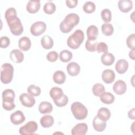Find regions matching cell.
<instances>
[{
    "instance_id": "484cf974",
    "label": "cell",
    "mask_w": 135,
    "mask_h": 135,
    "mask_svg": "<svg viewBox=\"0 0 135 135\" xmlns=\"http://www.w3.org/2000/svg\"><path fill=\"white\" fill-rule=\"evenodd\" d=\"M54 118L51 115H45L40 119V123L43 128H49L54 124Z\"/></svg>"
},
{
    "instance_id": "9c48e42d",
    "label": "cell",
    "mask_w": 135,
    "mask_h": 135,
    "mask_svg": "<svg viewBox=\"0 0 135 135\" xmlns=\"http://www.w3.org/2000/svg\"><path fill=\"white\" fill-rule=\"evenodd\" d=\"M20 101L22 104L27 108L32 107L35 103V100L33 95L29 93H22L20 95Z\"/></svg>"
},
{
    "instance_id": "60d3db41",
    "label": "cell",
    "mask_w": 135,
    "mask_h": 135,
    "mask_svg": "<svg viewBox=\"0 0 135 135\" xmlns=\"http://www.w3.org/2000/svg\"><path fill=\"white\" fill-rule=\"evenodd\" d=\"M58 56L59 54L56 52L51 51L49 52L46 55V59L49 61L51 62H54L57 60Z\"/></svg>"
},
{
    "instance_id": "836d02e7",
    "label": "cell",
    "mask_w": 135,
    "mask_h": 135,
    "mask_svg": "<svg viewBox=\"0 0 135 135\" xmlns=\"http://www.w3.org/2000/svg\"><path fill=\"white\" fill-rule=\"evenodd\" d=\"M43 10L44 12L47 14H52L55 12L56 10L55 5L51 2H48L44 4Z\"/></svg>"
},
{
    "instance_id": "f35d334b",
    "label": "cell",
    "mask_w": 135,
    "mask_h": 135,
    "mask_svg": "<svg viewBox=\"0 0 135 135\" xmlns=\"http://www.w3.org/2000/svg\"><path fill=\"white\" fill-rule=\"evenodd\" d=\"M134 34H131L129 35L126 40V43L128 47L131 49H134Z\"/></svg>"
},
{
    "instance_id": "83f0119b",
    "label": "cell",
    "mask_w": 135,
    "mask_h": 135,
    "mask_svg": "<svg viewBox=\"0 0 135 135\" xmlns=\"http://www.w3.org/2000/svg\"><path fill=\"white\" fill-rule=\"evenodd\" d=\"M100 97V99L101 101L103 103L107 104L112 103L115 100L114 96L112 93L108 92H104Z\"/></svg>"
},
{
    "instance_id": "ee69618b",
    "label": "cell",
    "mask_w": 135,
    "mask_h": 135,
    "mask_svg": "<svg viewBox=\"0 0 135 135\" xmlns=\"http://www.w3.org/2000/svg\"><path fill=\"white\" fill-rule=\"evenodd\" d=\"M65 2L66 5L68 7L72 8L76 6L78 1L77 0H66Z\"/></svg>"
},
{
    "instance_id": "2e32d148",
    "label": "cell",
    "mask_w": 135,
    "mask_h": 135,
    "mask_svg": "<svg viewBox=\"0 0 135 135\" xmlns=\"http://www.w3.org/2000/svg\"><path fill=\"white\" fill-rule=\"evenodd\" d=\"M40 7V1H29L26 5V10L31 14H35L39 11Z\"/></svg>"
},
{
    "instance_id": "ba28073f",
    "label": "cell",
    "mask_w": 135,
    "mask_h": 135,
    "mask_svg": "<svg viewBox=\"0 0 135 135\" xmlns=\"http://www.w3.org/2000/svg\"><path fill=\"white\" fill-rule=\"evenodd\" d=\"M46 29V24L41 21H38L34 23L31 26L30 31L31 34L35 36H40L44 33Z\"/></svg>"
},
{
    "instance_id": "f546056e",
    "label": "cell",
    "mask_w": 135,
    "mask_h": 135,
    "mask_svg": "<svg viewBox=\"0 0 135 135\" xmlns=\"http://www.w3.org/2000/svg\"><path fill=\"white\" fill-rule=\"evenodd\" d=\"M72 52L67 50H64L60 53V59L62 62L64 63L69 62L72 59Z\"/></svg>"
},
{
    "instance_id": "8d00e7d4",
    "label": "cell",
    "mask_w": 135,
    "mask_h": 135,
    "mask_svg": "<svg viewBox=\"0 0 135 135\" xmlns=\"http://www.w3.org/2000/svg\"><path fill=\"white\" fill-rule=\"evenodd\" d=\"M69 101V99L68 97L64 94L63 95V97L59 100H57V101H54V102L55 103V104L58 107H63L65 106Z\"/></svg>"
},
{
    "instance_id": "52a82bcc",
    "label": "cell",
    "mask_w": 135,
    "mask_h": 135,
    "mask_svg": "<svg viewBox=\"0 0 135 135\" xmlns=\"http://www.w3.org/2000/svg\"><path fill=\"white\" fill-rule=\"evenodd\" d=\"M37 128L38 126L35 121H28L20 128L19 133L22 135L33 134H35Z\"/></svg>"
},
{
    "instance_id": "3957f363",
    "label": "cell",
    "mask_w": 135,
    "mask_h": 135,
    "mask_svg": "<svg viewBox=\"0 0 135 135\" xmlns=\"http://www.w3.org/2000/svg\"><path fill=\"white\" fill-rule=\"evenodd\" d=\"M84 38L83 32L81 30H76L68 37L67 45L72 49H77L83 43Z\"/></svg>"
},
{
    "instance_id": "5b68a950",
    "label": "cell",
    "mask_w": 135,
    "mask_h": 135,
    "mask_svg": "<svg viewBox=\"0 0 135 135\" xmlns=\"http://www.w3.org/2000/svg\"><path fill=\"white\" fill-rule=\"evenodd\" d=\"M11 33L15 35L19 36L23 32V26L20 19L16 16H14L6 20Z\"/></svg>"
},
{
    "instance_id": "b9f144b4",
    "label": "cell",
    "mask_w": 135,
    "mask_h": 135,
    "mask_svg": "<svg viewBox=\"0 0 135 135\" xmlns=\"http://www.w3.org/2000/svg\"><path fill=\"white\" fill-rule=\"evenodd\" d=\"M10 44L9 38L5 36H3L0 39V46L1 48H6Z\"/></svg>"
},
{
    "instance_id": "e575fe53",
    "label": "cell",
    "mask_w": 135,
    "mask_h": 135,
    "mask_svg": "<svg viewBox=\"0 0 135 135\" xmlns=\"http://www.w3.org/2000/svg\"><path fill=\"white\" fill-rule=\"evenodd\" d=\"M27 92L33 97L38 96L41 92V89L39 86L32 84L28 86L27 89Z\"/></svg>"
},
{
    "instance_id": "44dd1931",
    "label": "cell",
    "mask_w": 135,
    "mask_h": 135,
    "mask_svg": "<svg viewBox=\"0 0 135 135\" xmlns=\"http://www.w3.org/2000/svg\"><path fill=\"white\" fill-rule=\"evenodd\" d=\"M31 42L30 39L27 36H23L18 40V47L21 50L27 51L31 48Z\"/></svg>"
},
{
    "instance_id": "bcb514c9",
    "label": "cell",
    "mask_w": 135,
    "mask_h": 135,
    "mask_svg": "<svg viewBox=\"0 0 135 135\" xmlns=\"http://www.w3.org/2000/svg\"><path fill=\"white\" fill-rule=\"evenodd\" d=\"M134 50H135V49H131V50L129 52V57L131 59L133 60H135V58H134Z\"/></svg>"
},
{
    "instance_id": "7a4b0ae2",
    "label": "cell",
    "mask_w": 135,
    "mask_h": 135,
    "mask_svg": "<svg viewBox=\"0 0 135 135\" xmlns=\"http://www.w3.org/2000/svg\"><path fill=\"white\" fill-rule=\"evenodd\" d=\"M15 92L12 89H6L2 92V106L4 110L11 111L15 108Z\"/></svg>"
},
{
    "instance_id": "6da1fadb",
    "label": "cell",
    "mask_w": 135,
    "mask_h": 135,
    "mask_svg": "<svg viewBox=\"0 0 135 135\" xmlns=\"http://www.w3.org/2000/svg\"><path fill=\"white\" fill-rule=\"evenodd\" d=\"M80 21L78 15L75 13H70L66 15L60 25V28L63 33H68L72 31L74 27L77 25Z\"/></svg>"
},
{
    "instance_id": "d6986e66",
    "label": "cell",
    "mask_w": 135,
    "mask_h": 135,
    "mask_svg": "<svg viewBox=\"0 0 135 135\" xmlns=\"http://www.w3.org/2000/svg\"><path fill=\"white\" fill-rule=\"evenodd\" d=\"M66 70L70 75L75 76L79 74L80 71V66L77 63L72 62L68 64Z\"/></svg>"
},
{
    "instance_id": "4dcf8cb0",
    "label": "cell",
    "mask_w": 135,
    "mask_h": 135,
    "mask_svg": "<svg viewBox=\"0 0 135 135\" xmlns=\"http://www.w3.org/2000/svg\"><path fill=\"white\" fill-rule=\"evenodd\" d=\"M92 91L94 95L99 97L104 92L105 88L102 84L98 83L94 84Z\"/></svg>"
},
{
    "instance_id": "ffe728a7",
    "label": "cell",
    "mask_w": 135,
    "mask_h": 135,
    "mask_svg": "<svg viewBox=\"0 0 135 135\" xmlns=\"http://www.w3.org/2000/svg\"><path fill=\"white\" fill-rule=\"evenodd\" d=\"M129 64L127 61L124 59H120L118 60L115 64V70L119 74L124 73L128 69Z\"/></svg>"
},
{
    "instance_id": "4fadbf2b",
    "label": "cell",
    "mask_w": 135,
    "mask_h": 135,
    "mask_svg": "<svg viewBox=\"0 0 135 135\" xmlns=\"http://www.w3.org/2000/svg\"><path fill=\"white\" fill-rule=\"evenodd\" d=\"M9 57L12 61L16 63L22 62L24 57L23 52L18 49L13 50L9 54Z\"/></svg>"
},
{
    "instance_id": "7bdbcfd3",
    "label": "cell",
    "mask_w": 135,
    "mask_h": 135,
    "mask_svg": "<svg viewBox=\"0 0 135 135\" xmlns=\"http://www.w3.org/2000/svg\"><path fill=\"white\" fill-rule=\"evenodd\" d=\"M16 15H17L16 11L14 7H10L8 8L5 13V18L6 20Z\"/></svg>"
},
{
    "instance_id": "277c9868",
    "label": "cell",
    "mask_w": 135,
    "mask_h": 135,
    "mask_svg": "<svg viewBox=\"0 0 135 135\" xmlns=\"http://www.w3.org/2000/svg\"><path fill=\"white\" fill-rule=\"evenodd\" d=\"M71 110L73 116L77 120H84L88 115L87 108L80 102H73L71 106Z\"/></svg>"
},
{
    "instance_id": "cb8c5ba5",
    "label": "cell",
    "mask_w": 135,
    "mask_h": 135,
    "mask_svg": "<svg viewBox=\"0 0 135 135\" xmlns=\"http://www.w3.org/2000/svg\"><path fill=\"white\" fill-rule=\"evenodd\" d=\"M63 95V90L59 87H53L50 91V95L54 101L60 99Z\"/></svg>"
},
{
    "instance_id": "8fae6325",
    "label": "cell",
    "mask_w": 135,
    "mask_h": 135,
    "mask_svg": "<svg viewBox=\"0 0 135 135\" xmlns=\"http://www.w3.org/2000/svg\"><path fill=\"white\" fill-rule=\"evenodd\" d=\"M88 125L85 123H80L75 125L71 130L73 135H84L88 131Z\"/></svg>"
},
{
    "instance_id": "7c38bea8",
    "label": "cell",
    "mask_w": 135,
    "mask_h": 135,
    "mask_svg": "<svg viewBox=\"0 0 135 135\" xmlns=\"http://www.w3.org/2000/svg\"><path fill=\"white\" fill-rule=\"evenodd\" d=\"M127 90V85L124 81L119 80L117 81L113 85V91L118 95L124 94Z\"/></svg>"
},
{
    "instance_id": "8992f818",
    "label": "cell",
    "mask_w": 135,
    "mask_h": 135,
    "mask_svg": "<svg viewBox=\"0 0 135 135\" xmlns=\"http://www.w3.org/2000/svg\"><path fill=\"white\" fill-rule=\"evenodd\" d=\"M14 68L12 64L5 63L1 66V80L3 83L8 84L10 83L13 78Z\"/></svg>"
},
{
    "instance_id": "d590c367",
    "label": "cell",
    "mask_w": 135,
    "mask_h": 135,
    "mask_svg": "<svg viewBox=\"0 0 135 135\" xmlns=\"http://www.w3.org/2000/svg\"><path fill=\"white\" fill-rule=\"evenodd\" d=\"M101 16L102 20L107 23L111 21L112 15L111 12L109 9H104L101 12Z\"/></svg>"
},
{
    "instance_id": "ac0fdd59",
    "label": "cell",
    "mask_w": 135,
    "mask_h": 135,
    "mask_svg": "<svg viewBox=\"0 0 135 135\" xmlns=\"http://www.w3.org/2000/svg\"><path fill=\"white\" fill-rule=\"evenodd\" d=\"M86 34L88 40L90 41H95L99 34L98 27L94 25L89 26L86 30Z\"/></svg>"
},
{
    "instance_id": "4316f807",
    "label": "cell",
    "mask_w": 135,
    "mask_h": 135,
    "mask_svg": "<svg viewBox=\"0 0 135 135\" xmlns=\"http://www.w3.org/2000/svg\"><path fill=\"white\" fill-rule=\"evenodd\" d=\"M97 115L101 120L107 121L111 117V112L108 108L103 107L99 109Z\"/></svg>"
},
{
    "instance_id": "5bb4252c",
    "label": "cell",
    "mask_w": 135,
    "mask_h": 135,
    "mask_svg": "<svg viewBox=\"0 0 135 135\" xmlns=\"http://www.w3.org/2000/svg\"><path fill=\"white\" fill-rule=\"evenodd\" d=\"M115 78V73L110 69L104 70L102 73V79L103 82L107 84L112 83Z\"/></svg>"
},
{
    "instance_id": "f6af8a7d",
    "label": "cell",
    "mask_w": 135,
    "mask_h": 135,
    "mask_svg": "<svg viewBox=\"0 0 135 135\" xmlns=\"http://www.w3.org/2000/svg\"><path fill=\"white\" fill-rule=\"evenodd\" d=\"M135 108H133L130 111H129L128 113V115L129 119L132 120H134L135 119Z\"/></svg>"
},
{
    "instance_id": "74e56055",
    "label": "cell",
    "mask_w": 135,
    "mask_h": 135,
    "mask_svg": "<svg viewBox=\"0 0 135 135\" xmlns=\"http://www.w3.org/2000/svg\"><path fill=\"white\" fill-rule=\"evenodd\" d=\"M108 51V45L103 42H99L97 44L96 46V51L98 53H107Z\"/></svg>"
},
{
    "instance_id": "9a60e30c",
    "label": "cell",
    "mask_w": 135,
    "mask_h": 135,
    "mask_svg": "<svg viewBox=\"0 0 135 135\" xmlns=\"http://www.w3.org/2000/svg\"><path fill=\"white\" fill-rule=\"evenodd\" d=\"M118 6L120 11L123 13H128L132 9L133 3L130 0H120L118 2Z\"/></svg>"
},
{
    "instance_id": "e0dca14e",
    "label": "cell",
    "mask_w": 135,
    "mask_h": 135,
    "mask_svg": "<svg viewBox=\"0 0 135 135\" xmlns=\"http://www.w3.org/2000/svg\"><path fill=\"white\" fill-rule=\"evenodd\" d=\"M92 124L93 128L98 132L103 131L107 126L106 121L101 120L97 115L94 118Z\"/></svg>"
},
{
    "instance_id": "f1b7e54d",
    "label": "cell",
    "mask_w": 135,
    "mask_h": 135,
    "mask_svg": "<svg viewBox=\"0 0 135 135\" xmlns=\"http://www.w3.org/2000/svg\"><path fill=\"white\" fill-rule=\"evenodd\" d=\"M41 43L42 47L46 50L52 48L54 44L53 39L49 35L43 36L41 40Z\"/></svg>"
},
{
    "instance_id": "7402d4cb",
    "label": "cell",
    "mask_w": 135,
    "mask_h": 135,
    "mask_svg": "<svg viewBox=\"0 0 135 135\" xmlns=\"http://www.w3.org/2000/svg\"><path fill=\"white\" fill-rule=\"evenodd\" d=\"M102 63L106 66L111 65L115 61L114 56L111 53H105L101 57Z\"/></svg>"
},
{
    "instance_id": "30bf717a",
    "label": "cell",
    "mask_w": 135,
    "mask_h": 135,
    "mask_svg": "<svg viewBox=\"0 0 135 135\" xmlns=\"http://www.w3.org/2000/svg\"><path fill=\"white\" fill-rule=\"evenodd\" d=\"M10 120L13 124L15 125H19L25 121V117L23 112L17 110L11 114Z\"/></svg>"
},
{
    "instance_id": "d6a6232c",
    "label": "cell",
    "mask_w": 135,
    "mask_h": 135,
    "mask_svg": "<svg viewBox=\"0 0 135 135\" xmlns=\"http://www.w3.org/2000/svg\"><path fill=\"white\" fill-rule=\"evenodd\" d=\"M83 10L88 14H91L95 10V5L91 1L86 2L83 5Z\"/></svg>"
},
{
    "instance_id": "d4e9b609",
    "label": "cell",
    "mask_w": 135,
    "mask_h": 135,
    "mask_svg": "<svg viewBox=\"0 0 135 135\" xmlns=\"http://www.w3.org/2000/svg\"><path fill=\"white\" fill-rule=\"evenodd\" d=\"M38 110L41 113L45 114L51 113L53 110L52 104L49 102L42 101L38 106Z\"/></svg>"
},
{
    "instance_id": "603a6c76",
    "label": "cell",
    "mask_w": 135,
    "mask_h": 135,
    "mask_svg": "<svg viewBox=\"0 0 135 135\" xmlns=\"http://www.w3.org/2000/svg\"><path fill=\"white\" fill-rule=\"evenodd\" d=\"M53 81L59 84H61L64 83L66 80V75L64 72L61 70L55 71L53 75Z\"/></svg>"
},
{
    "instance_id": "1f68e13d",
    "label": "cell",
    "mask_w": 135,
    "mask_h": 135,
    "mask_svg": "<svg viewBox=\"0 0 135 135\" xmlns=\"http://www.w3.org/2000/svg\"><path fill=\"white\" fill-rule=\"evenodd\" d=\"M102 32L105 36H110L113 33V27L111 24L104 23L101 26Z\"/></svg>"
},
{
    "instance_id": "ab89813d",
    "label": "cell",
    "mask_w": 135,
    "mask_h": 135,
    "mask_svg": "<svg viewBox=\"0 0 135 135\" xmlns=\"http://www.w3.org/2000/svg\"><path fill=\"white\" fill-rule=\"evenodd\" d=\"M98 42L92 43L90 41L87 40L85 43V49L90 52H95L96 51V46L98 44Z\"/></svg>"
}]
</instances>
